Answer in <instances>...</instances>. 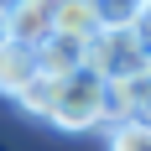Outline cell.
<instances>
[{"label":"cell","instance_id":"1","mask_svg":"<svg viewBox=\"0 0 151 151\" xmlns=\"http://www.w3.org/2000/svg\"><path fill=\"white\" fill-rule=\"evenodd\" d=\"M89 68L104 83H136L151 78V31L141 21H120V26H99L89 42Z\"/></svg>","mask_w":151,"mask_h":151},{"label":"cell","instance_id":"2","mask_svg":"<svg viewBox=\"0 0 151 151\" xmlns=\"http://www.w3.org/2000/svg\"><path fill=\"white\" fill-rule=\"evenodd\" d=\"M52 125H58V130H94V125H109V83L94 73V68H78L73 78H63Z\"/></svg>","mask_w":151,"mask_h":151},{"label":"cell","instance_id":"3","mask_svg":"<svg viewBox=\"0 0 151 151\" xmlns=\"http://www.w3.org/2000/svg\"><path fill=\"white\" fill-rule=\"evenodd\" d=\"M5 31L11 42L42 47L58 31V0H5Z\"/></svg>","mask_w":151,"mask_h":151},{"label":"cell","instance_id":"4","mask_svg":"<svg viewBox=\"0 0 151 151\" xmlns=\"http://www.w3.org/2000/svg\"><path fill=\"white\" fill-rule=\"evenodd\" d=\"M37 78H42L37 47H26V42H5L0 47V94H5V99H21Z\"/></svg>","mask_w":151,"mask_h":151},{"label":"cell","instance_id":"5","mask_svg":"<svg viewBox=\"0 0 151 151\" xmlns=\"http://www.w3.org/2000/svg\"><path fill=\"white\" fill-rule=\"evenodd\" d=\"M37 63H42L47 78H73L78 68H89V42H83V37H63V31H52V37L37 47Z\"/></svg>","mask_w":151,"mask_h":151},{"label":"cell","instance_id":"6","mask_svg":"<svg viewBox=\"0 0 151 151\" xmlns=\"http://www.w3.org/2000/svg\"><path fill=\"white\" fill-rule=\"evenodd\" d=\"M99 11H94L89 0H58V31L63 37H83V42H94L99 37Z\"/></svg>","mask_w":151,"mask_h":151},{"label":"cell","instance_id":"7","mask_svg":"<svg viewBox=\"0 0 151 151\" xmlns=\"http://www.w3.org/2000/svg\"><path fill=\"white\" fill-rule=\"evenodd\" d=\"M58 94H63V78H47V73H42L26 94H21V99H16V104L26 109V115H37V120H52V109H58Z\"/></svg>","mask_w":151,"mask_h":151},{"label":"cell","instance_id":"8","mask_svg":"<svg viewBox=\"0 0 151 151\" xmlns=\"http://www.w3.org/2000/svg\"><path fill=\"white\" fill-rule=\"evenodd\" d=\"M109 151H151V125H146V120L109 125Z\"/></svg>","mask_w":151,"mask_h":151},{"label":"cell","instance_id":"9","mask_svg":"<svg viewBox=\"0 0 151 151\" xmlns=\"http://www.w3.org/2000/svg\"><path fill=\"white\" fill-rule=\"evenodd\" d=\"M89 5L99 11V21H104V26H120V21H136L146 0H89Z\"/></svg>","mask_w":151,"mask_h":151},{"label":"cell","instance_id":"10","mask_svg":"<svg viewBox=\"0 0 151 151\" xmlns=\"http://www.w3.org/2000/svg\"><path fill=\"white\" fill-rule=\"evenodd\" d=\"M136 21H141V26L151 31V0H146V5H141V16H136Z\"/></svg>","mask_w":151,"mask_h":151},{"label":"cell","instance_id":"11","mask_svg":"<svg viewBox=\"0 0 151 151\" xmlns=\"http://www.w3.org/2000/svg\"><path fill=\"white\" fill-rule=\"evenodd\" d=\"M11 42V31H5V5H0V47Z\"/></svg>","mask_w":151,"mask_h":151}]
</instances>
